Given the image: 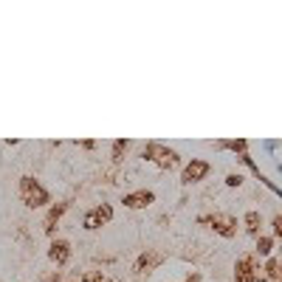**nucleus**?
Returning a JSON list of instances; mask_svg holds the SVG:
<instances>
[{"mask_svg": "<svg viewBox=\"0 0 282 282\" xmlns=\"http://www.w3.org/2000/svg\"><path fill=\"white\" fill-rule=\"evenodd\" d=\"M20 200L28 206V209H40V206H45L51 200V195H48V189H45L37 178L23 175L20 178Z\"/></svg>", "mask_w": 282, "mask_h": 282, "instance_id": "1", "label": "nucleus"}, {"mask_svg": "<svg viewBox=\"0 0 282 282\" xmlns=\"http://www.w3.org/2000/svg\"><path fill=\"white\" fill-rule=\"evenodd\" d=\"M218 147H229V150H234V153H246L248 150V141L246 138H234V141H218Z\"/></svg>", "mask_w": 282, "mask_h": 282, "instance_id": "13", "label": "nucleus"}, {"mask_svg": "<svg viewBox=\"0 0 282 282\" xmlns=\"http://www.w3.org/2000/svg\"><path fill=\"white\" fill-rule=\"evenodd\" d=\"M186 282H200V276H197V274H192V276H189V279H186Z\"/></svg>", "mask_w": 282, "mask_h": 282, "instance_id": "19", "label": "nucleus"}, {"mask_svg": "<svg viewBox=\"0 0 282 282\" xmlns=\"http://www.w3.org/2000/svg\"><path fill=\"white\" fill-rule=\"evenodd\" d=\"M226 183H229V186H240V183H243V175H229Z\"/></svg>", "mask_w": 282, "mask_h": 282, "instance_id": "17", "label": "nucleus"}, {"mask_svg": "<svg viewBox=\"0 0 282 282\" xmlns=\"http://www.w3.org/2000/svg\"><path fill=\"white\" fill-rule=\"evenodd\" d=\"M82 282H105V274L102 271H88V274H82Z\"/></svg>", "mask_w": 282, "mask_h": 282, "instance_id": "16", "label": "nucleus"}, {"mask_svg": "<svg viewBox=\"0 0 282 282\" xmlns=\"http://www.w3.org/2000/svg\"><path fill=\"white\" fill-rule=\"evenodd\" d=\"M141 155H144L147 161H153L158 169H172V167L178 164V153H172V150L161 147V144H155V141H150Z\"/></svg>", "mask_w": 282, "mask_h": 282, "instance_id": "2", "label": "nucleus"}, {"mask_svg": "<svg viewBox=\"0 0 282 282\" xmlns=\"http://www.w3.org/2000/svg\"><path fill=\"white\" fill-rule=\"evenodd\" d=\"M110 218H113V209L107 203H99L96 209H91L88 215H85V229L93 232V229H99V226H105Z\"/></svg>", "mask_w": 282, "mask_h": 282, "instance_id": "5", "label": "nucleus"}, {"mask_svg": "<svg viewBox=\"0 0 282 282\" xmlns=\"http://www.w3.org/2000/svg\"><path fill=\"white\" fill-rule=\"evenodd\" d=\"M276 276H279V260L271 257V260L265 262V276H260V282H274Z\"/></svg>", "mask_w": 282, "mask_h": 282, "instance_id": "11", "label": "nucleus"}, {"mask_svg": "<svg viewBox=\"0 0 282 282\" xmlns=\"http://www.w3.org/2000/svg\"><path fill=\"white\" fill-rule=\"evenodd\" d=\"M65 212H68V200H62V203H56L54 209L48 212V218H45V232H48V234H54V223H56L59 218H62Z\"/></svg>", "mask_w": 282, "mask_h": 282, "instance_id": "10", "label": "nucleus"}, {"mask_svg": "<svg viewBox=\"0 0 282 282\" xmlns=\"http://www.w3.org/2000/svg\"><path fill=\"white\" fill-rule=\"evenodd\" d=\"M48 257L56 262V265H65V262L70 260V246L65 243V240H54L48 248Z\"/></svg>", "mask_w": 282, "mask_h": 282, "instance_id": "8", "label": "nucleus"}, {"mask_svg": "<svg viewBox=\"0 0 282 282\" xmlns=\"http://www.w3.org/2000/svg\"><path fill=\"white\" fill-rule=\"evenodd\" d=\"M234 282H257V265H254L251 254L237 260V265H234Z\"/></svg>", "mask_w": 282, "mask_h": 282, "instance_id": "4", "label": "nucleus"}, {"mask_svg": "<svg viewBox=\"0 0 282 282\" xmlns=\"http://www.w3.org/2000/svg\"><path fill=\"white\" fill-rule=\"evenodd\" d=\"M200 223H212V229L220 234V237H234L237 234V220L232 215H223V212H215L212 218H200Z\"/></svg>", "mask_w": 282, "mask_h": 282, "instance_id": "3", "label": "nucleus"}, {"mask_svg": "<svg viewBox=\"0 0 282 282\" xmlns=\"http://www.w3.org/2000/svg\"><path fill=\"white\" fill-rule=\"evenodd\" d=\"M274 234L282 237V218H274Z\"/></svg>", "mask_w": 282, "mask_h": 282, "instance_id": "18", "label": "nucleus"}, {"mask_svg": "<svg viewBox=\"0 0 282 282\" xmlns=\"http://www.w3.org/2000/svg\"><path fill=\"white\" fill-rule=\"evenodd\" d=\"M260 226H262L260 212H248L246 215V232L248 234H260Z\"/></svg>", "mask_w": 282, "mask_h": 282, "instance_id": "12", "label": "nucleus"}, {"mask_svg": "<svg viewBox=\"0 0 282 282\" xmlns=\"http://www.w3.org/2000/svg\"><path fill=\"white\" fill-rule=\"evenodd\" d=\"M127 147H130V141H127V138H119V141H113V161H116V164H119L121 158H124Z\"/></svg>", "mask_w": 282, "mask_h": 282, "instance_id": "14", "label": "nucleus"}, {"mask_svg": "<svg viewBox=\"0 0 282 282\" xmlns=\"http://www.w3.org/2000/svg\"><path fill=\"white\" fill-rule=\"evenodd\" d=\"M158 262H161V254H158V251H144L138 260H135V271H138V274H144V271L155 268Z\"/></svg>", "mask_w": 282, "mask_h": 282, "instance_id": "9", "label": "nucleus"}, {"mask_svg": "<svg viewBox=\"0 0 282 282\" xmlns=\"http://www.w3.org/2000/svg\"><path fill=\"white\" fill-rule=\"evenodd\" d=\"M206 175H209V164L200 161V158H195V161L186 164V169H183L181 181H183V183H197V181H203Z\"/></svg>", "mask_w": 282, "mask_h": 282, "instance_id": "6", "label": "nucleus"}, {"mask_svg": "<svg viewBox=\"0 0 282 282\" xmlns=\"http://www.w3.org/2000/svg\"><path fill=\"white\" fill-rule=\"evenodd\" d=\"M271 246H274L271 237H257V254H260V257H268V254H271Z\"/></svg>", "mask_w": 282, "mask_h": 282, "instance_id": "15", "label": "nucleus"}, {"mask_svg": "<svg viewBox=\"0 0 282 282\" xmlns=\"http://www.w3.org/2000/svg\"><path fill=\"white\" fill-rule=\"evenodd\" d=\"M155 200V195L150 189H138V192H130V195H124V200L121 203L127 206V209H144V206H150Z\"/></svg>", "mask_w": 282, "mask_h": 282, "instance_id": "7", "label": "nucleus"}]
</instances>
